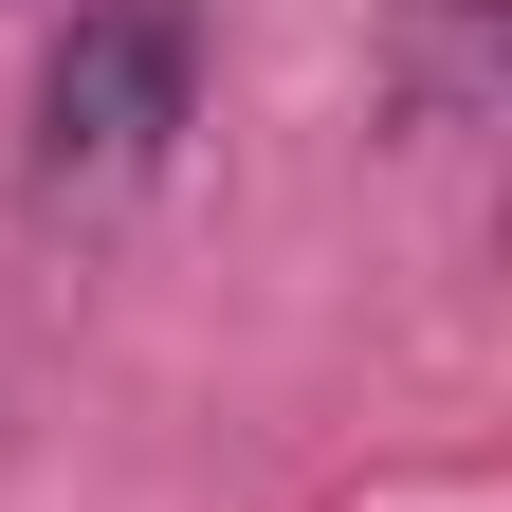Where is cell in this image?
<instances>
[{
  "label": "cell",
  "instance_id": "cell-1",
  "mask_svg": "<svg viewBox=\"0 0 512 512\" xmlns=\"http://www.w3.org/2000/svg\"><path fill=\"white\" fill-rule=\"evenodd\" d=\"M202 128V0H74L37 55V202H128Z\"/></svg>",
  "mask_w": 512,
  "mask_h": 512
}]
</instances>
